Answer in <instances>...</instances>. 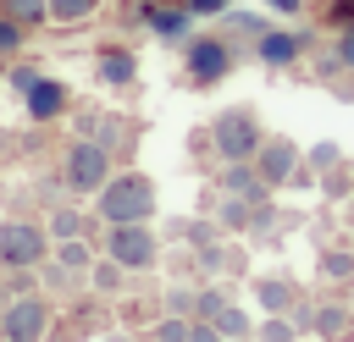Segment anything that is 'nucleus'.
I'll return each instance as SVG.
<instances>
[{"label":"nucleus","mask_w":354,"mask_h":342,"mask_svg":"<svg viewBox=\"0 0 354 342\" xmlns=\"http://www.w3.org/2000/svg\"><path fill=\"white\" fill-rule=\"evenodd\" d=\"M39 77H44V72H17V77H11V88H17V94H28Z\"/></svg>","instance_id":"obj_31"},{"label":"nucleus","mask_w":354,"mask_h":342,"mask_svg":"<svg viewBox=\"0 0 354 342\" xmlns=\"http://www.w3.org/2000/svg\"><path fill=\"white\" fill-rule=\"evenodd\" d=\"M315 331H321V336H343V331H348V309H337V303L321 309V314H315Z\"/></svg>","instance_id":"obj_18"},{"label":"nucleus","mask_w":354,"mask_h":342,"mask_svg":"<svg viewBox=\"0 0 354 342\" xmlns=\"http://www.w3.org/2000/svg\"><path fill=\"white\" fill-rule=\"evenodd\" d=\"M50 237H55V243L83 237V215H77V210H55V215H50Z\"/></svg>","instance_id":"obj_15"},{"label":"nucleus","mask_w":354,"mask_h":342,"mask_svg":"<svg viewBox=\"0 0 354 342\" xmlns=\"http://www.w3.org/2000/svg\"><path fill=\"white\" fill-rule=\"evenodd\" d=\"M227 342H243V336H227Z\"/></svg>","instance_id":"obj_35"},{"label":"nucleus","mask_w":354,"mask_h":342,"mask_svg":"<svg viewBox=\"0 0 354 342\" xmlns=\"http://www.w3.org/2000/svg\"><path fill=\"white\" fill-rule=\"evenodd\" d=\"M94 11V0H50V17L55 22H83Z\"/></svg>","instance_id":"obj_19"},{"label":"nucleus","mask_w":354,"mask_h":342,"mask_svg":"<svg viewBox=\"0 0 354 342\" xmlns=\"http://www.w3.org/2000/svg\"><path fill=\"white\" fill-rule=\"evenodd\" d=\"M254 298L266 303V314H288V309L299 303V292H293V281H260V287H254Z\"/></svg>","instance_id":"obj_12"},{"label":"nucleus","mask_w":354,"mask_h":342,"mask_svg":"<svg viewBox=\"0 0 354 342\" xmlns=\"http://www.w3.org/2000/svg\"><path fill=\"white\" fill-rule=\"evenodd\" d=\"M188 342H221V331L210 320H188Z\"/></svg>","instance_id":"obj_28"},{"label":"nucleus","mask_w":354,"mask_h":342,"mask_svg":"<svg viewBox=\"0 0 354 342\" xmlns=\"http://www.w3.org/2000/svg\"><path fill=\"white\" fill-rule=\"evenodd\" d=\"M44 254H50L44 226H33V221H0V265L33 270V265H44Z\"/></svg>","instance_id":"obj_2"},{"label":"nucleus","mask_w":354,"mask_h":342,"mask_svg":"<svg viewBox=\"0 0 354 342\" xmlns=\"http://www.w3.org/2000/svg\"><path fill=\"white\" fill-rule=\"evenodd\" d=\"M337 61L354 66V22H343V33H337Z\"/></svg>","instance_id":"obj_29"},{"label":"nucleus","mask_w":354,"mask_h":342,"mask_svg":"<svg viewBox=\"0 0 354 342\" xmlns=\"http://www.w3.org/2000/svg\"><path fill=\"white\" fill-rule=\"evenodd\" d=\"M232 72V50L221 39H194L188 44V77L194 83H221Z\"/></svg>","instance_id":"obj_8"},{"label":"nucleus","mask_w":354,"mask_h":342,"mask_svg":"<svg viewBox=\"0 0 354 342\" xmlns=\"http://www.w3.org/2000/svg\"><path fill=\"white\" fill-rule=\"evenodd\" d=\"M266 6H271V11H282V17H299V11H304V0H266Z\"/></svg>","instance_id":"obj_32"},{"label":"nucleus","mask_w":354,"mask_h":342,"mask_svg":"<svg viewBox=\"0 0 354 342\" xmlns=\"http://www.w3.org/2000/svg\"><path fill=\"white\" fill-rule=\"evenodd\" d=\"M216 149H221V160H249L260 149V121L249 105H232L216 116Z\"/></svg>","instance_id":"obj_5"},{"label":"nucleus","mask_w":354,"mask_h":342,"mask_svg":"<svg viewBox=\"0 0 354 342\" xmlns=\"http://www.w3.org/2000/svg\"><path fill=\"white\" fill-rule=\"evenodd\" d=\"M332 281H343V276H354V254H326V265H321Z\"/></svg>","instance_id":"obj_25"},{"label":"nucleus","mask_w":354,"mask_h":342,"mask_svg":"<svg viewBox=\"0 0 354 342\" xmlns=\"http://www.w3.org/2000/svg\"><path fill=\"white\" fill-rule=\"evenodd\" d=\"M155 33H160V39H183V33H188V17H183V11H155Z\"/></svg>","instance_id":"obj_20"},{"label":"nucleus","mask_w":354,"mask_h":342,"mask_svg":"<svg viewBox=\"0 0 354 342\" xmlns=\"http://www.w3.org/2000/svg\"><path fill=\"white\" fill-rule=\"evenodd\" d=\"M332 17H337V22H348V17H354V0H337V6H332Z\"/></svg>","instance_id":"obj_34"},{"label":"nucleus","mask_w":354,"mask_h":342,"mask_svg":"<svg viewBox=\"0 0 354 342\" xmlns=\"http://www.w3.org/2000/svg\"><path fill=\"white\" fill-rule=\"evenodd\" d=\"M66 182L77 188V193H100L105 182H111V149L105 143H72V154H66Z\"/></svg>","instance_id":"obj_6"},{"label":"nucleus","mask_w":354,"mask_h":342,"mask_svg":"<svg viewBox=\"0 0 354 342\" xmlns=\"http://www.w3.org/2000/svg\"><path fill=\"white\" fill-rule=\"evenodd\" d=\"M44 325H50V303L39 292H22L0 309V342H44Z\"/></svg>","instance_id":"obj_4"},{"label":"nucleus","mask_w":354,"mask_h":342,"mask_svg":"<svg viewBox=\"0 0 354 342\" xmlns=\"http://www.w3.org/2000/svg\"><path fill=\"white\" fill-rule=\"evenodd\" d=\"M22 99H28V116H39V121H50V116H61V110H66V88H61L55 77H39Z\"/></svg>","instance_id":"obj_9"},{"label":"nucleus","mask_w":354,"mask_h":342,"mask_svg":"<svg viewBox=\"0 0 354 342\" xmlns=\"http://www.w3.org/2000/svg\"><path fill=\"white\" fill-rule=\"evenodd\" d=\"M155 342H188V320H183V314L160 320V325H155Z\"/></svg>","instance_id":"obj_23"},{"label":"nucleus","mask_w":354,"mask_h":342,"mask_svg":"<svg viewBox=\"0 0 354 342\" xmlns=\"http://www.w3.org/2000/svg\"><path fill=\"white\" fill-rule=\"evenodd\" d=\"M0 6H6V17H17L22 28L39 22V17H50V0H0Z\"/></svg>","instance_id":"obj_17"},{"label":"nucleus","mask_w":354,"mask_h":342,"mask_svg":"<svg viewBox=\"0 0 354 342\" xmlns=\"http://www.w3.org/2000/svg\"><path fill=\"white\" fill-rule=\"evenodd\" d=\"M17 44H22V22L17 17H0V55H11Z\"/></svg>","instance_id":"obj_24"},{"label":"nucleus","mask_w":354,"mask_h":342,"mask_svg":"<svg viewBox=\"0 0 354 342\" xmlns=\"http://www.w3.org/2000/svg\"><path fill=\"white\" fill-rule=\"evenodd\" d=\"M254 171H260L266 188L288 182V177L299 171V143H288V138H260V149H254Z\"/></svg>","instance_id":"obj_7"},{"label":"nucleus","mask_w":354,"mask_h":342,"mask_svg":"<svg viewBox=\"0 0 354 342\" xmlns=\"http://www.w3.org/2000/svg\"><path fill=\"white\" fill-rule=\"evenodd\" d=\"M337 160H343V149H337V143H315V149H310V165H304V171L315 177V171H326V165H337Z\"/></svg>","instance_id":"obj_21"},{"label":"nucleus","mask_w":354,"mask_h":342,"mask_svg":"<svg viewBox=\"0 0 354 342\" xmlns=\"http://www.w3.org/2000/svg\"><path fill=\"white\" fill-rule=\"evenodd\" d=\"M210 325H216L221 336H243V331H249V314H243V309H232V303H221Z\"/></svg>","instance_id":"obj_16"},{"label":"nucleus","mask_w":354,"mask_h":342,"mask_svg":"<svg viewBox=\"0 0 354 342\" xmlns=\"http://www.w3.org/2000/svg\"><path fill=\"white\" fill-rule=\"evenodd\" d=\"M299 50H304V39H299V33H282V28L260 39V61H266V66H288Z\"/></svg>","instance_id":"obj_11"},{"label":"nucleus","mask_w":354,"mask_h":342,"mask_svg":"<svg viewBox=\"0 0 354 342\" xmlns=\"http://www.w3.org/2000/svg\"><path fill=\"white\" fill-rule=\"evenodd\" d=\"M55 259H61V270H88V265H94V248H88L83 237H66Z\"/></svg>","instance_id":"obj_14"},{"label":"nucleus","mask_w":354,"mask_h":342,"mask_svg":"<svg viewBox=\"0 0 354 342\" xmlns=\"http://www.w3.org/2000/svg\"><path fill=\"white\" fill-rule=\"evenodd\" d=\"M260 204H249V199H238V193H221V226H249V215H254Z\"/></svg>","instance_id":"obj_13"},{"label":"nucleus","mask_w":354,"mask_h":342,"mask_svg":"<svg viewBox=\"0 0 354 342\" xmlns=\"http://www.w3.org/2000/svg\"><path fill=\"white\" fill-rule=\"evenodd\" d=\"M105 248H111V259H116L122 270H144V265H155V254H160L149 221H116L111 237H105Z\"/></svg>","instance_id":"obj_3"},{"label":"nucleus","mask_w":354,"mask_h":342,"mask_svg":"<svg viewBox=\"0 0 354 342\" xmlns=\"http://www.w3.org/2000/svg\"><path fill=\"white\" fill-rule=\"evenodd\" d=\"M94 210L116 226V221H149L155 215V182L149 177H111L94 193Z\"/></svg>","instance_id":"obj_1"},{"label":"nucleus","mask_w":354,"mask_h":342,"mask_svg":"<svg viewBox=\"0 0 354 342\" xmlns=\"http://www.w3.org/2000/svg\"><path fill=\"white\" fill-rule=\"evenodd\" d=\"M293 331H299L293 320H282V314H271V320L260 325V342H293Z\"/></svg>","instance_id":"obj_22"},{"label":"nucleus","mask_w":354,"mask_h":342,"mask_svg":"<svg viewBox=\"0 0 354 342\" xmlns=\"http://www.w3.org/2000/svg\"><path fill=\"white\" fill-rule=\"evenodd\" d=\"M94 77H100L105 88H127V83L138 77V61H133V55H122V50H105V55L94 61Z\"/></svg>","instance_id":"obj_10"},{"label":"nucleus","mask_w":354,"mask_h":342,"mask_svg":"<svg viewBox=\"0 0 354 342\" xmlns=\"http://www.w3.org/2000/svg\"><path fill=\"white\" fill-rule=\"evenodd\" d=\"M188 303H194V292H177L171 287V314H188Z\"/></svg>","instance_id":"obj_33"},{"label":"nucleus","mask_w":354,"mask_h":342,"mask_svg":"<svg viewBox=\"0 0 354 342\" xmlns=\"http://www.w3.org/2000/svg\"><path fill=\"white\" fill-rule=\"evenodd\" d=\"M232 0H188V11H199V17H210V11H227Z\"/></svg>","instance_id":"obj_30"},{"label":"nucleus","mask_w":354,"mask_h":342,"mask_svg":"<svg viewBox=\"0 0 354 342\" xmlns=\"http://www.w3.org/2000/svg\"><path fill=\"white\" fill-rule=\"evenodd\" d=\"M88 270H94V287H105V292L122 287V265H116V259H111V265H88Z\"/></svg>","instance_id":"obj_26"},{"label":"nucleus","mask_w":354,"mask_h":342,"mask_svg":"<svg viewBox=\"0 0 354 342\" xmlns=\"http://www.w3.org/2000/svg\"><path fill=\"white\" fill-rule=\"evenodd\" d=\"M221 303H227L221 292H199V298H194V309H199V320H216V309H221Z\"/></svg>","instance_id":"obj_27"}]
</instances>
